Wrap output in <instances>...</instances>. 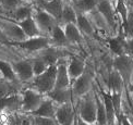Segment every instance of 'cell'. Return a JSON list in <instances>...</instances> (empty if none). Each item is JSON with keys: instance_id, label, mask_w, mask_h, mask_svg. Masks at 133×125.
Instances as JSON below:
<instances>
[{"instance_id": "cell-44", "label": "cell", "mask_w": 133, "mask_h": 125, "mask_svg": "<svg viewBox=\"0 0 133 125\" xmlns=\"http://www.w3.org/2000/svg\"><path fill=\"white\" fill-rule=\"evenodd\" d=\"M73 125H77V121H76V114H75V119H74V124Z\"/></svg>"}, {"instance_id": "cell-5", "label": "cell", "mask_w": 133, "mask_h": 125, "mask_svg": "<svg viewBox=\"0 0 133 125\" xmlns=\"http://www.w3.org/2000/svg\"><path fill=\"white\" fill-rule=\"evenodd\" d=\"M82 121L88 124H96V99L95 95L91 96L86 94L83 96L82 102L79 108V112L76 113Z\"/></svg>"}, {"instance_id": "cell-6", "label": "cell", "mask_w": 133, "mask_h": 125, "mask_svg": "<svg viewBox=\"0 0 133 125\" xmlns=\"http://www.w3.org/2000/svg\"><path fill=\"white\" fill-rule=\"evenodd\" d=\"M0 28L2 30L9 43L23 41L27 38L16 22L3 18V16H0Z\"/></svg>"}, {"instance_id": "cell-17", "label": "cell", "mask_w": 133, "mask_h": 125, "mask_svg": "<svg viewBox=\"0 0 133 125\" xmlns=\"http://www.w3.org/2000/svg\"><path fill=\"white\" fill-rule=\"evenodd\" d=\"M75 115V111L72 106V102L63 103V105H58L56 109V114H55V119L59 125L64 124L68 122L69 120L73 119Z\"/></svg>"}, {"instance_id": "cell-20", "label": "cell", "mask_w": 133, "mask_h": 125, "mask_svg": "<svg viewBox=\"0 0 133 125\" xmlns=\"http://www.w3.org/2000/svg\"><path fill=\"white\" fill-rule=\"evenodd\" d=\"M33 3H26V4H23L21 7L16 8L15 10H13L12 12H10L9 14H7L3 18H7L9 20H12L14 22H21L27 18L32 16V13H33Z\"/></svg>"}, {"instance_id": "cell-13", "label": "cell", "mask_w": 133, "mask_h": 125, "mask_svg": "<svg viewBox=\"0 0 133 125\" xmlns=\"http://www.w3.org/2000/svg\"><path fill=\"white\" fill-rule=\"evenodd\" d=\"M96 10L103 16V19L107 23V25L110 26L111 28H115L117 21H116V10L111 0H101Z\"/></svg>"}, {"instance_id": "cell-21", "label": "cell", "mask_w": 133, "mask_h": 125, "mask_svg": "<svg viewBox=\"0 0 133 125\" xmlns=\"http://www.w3.org/2000/svg\"><path fill=\"white\" fill-rule=\"evenodd\" d=\"M18 25L21 27V30L23 31V33L25 34V36L27 38H31V37H36V36H41L42 33L38 30V27L35 23L34 19L30 16L21 22H16Z\"/></svg>"}, {"instance_id": "cell-23", "label": "cell", "mask_w": 133, "mask_h": 125, "mask_svg": "<svg viewBox=\"0 0 133 125\" xmlns=\"http://www.w3.org/2000/svg\"><path fill=\"white\" fill-rule=\"evenodd\" d=\"M0 74H1L2 78L5 80L12 82V83H16V84H21L18 79V77H16L15 73H14L10 60L0 59Z\"/></svg>"}, {"instance_id": "cell-7", "label": "cell", "mask_w": 133, "mask_h": 125, "mask_svg": "<svg viewBox=\"0 0 133 125\" xmlns=\"http://www.w3.org/2000/svg\"><path fill=\"white\" fill-rule=\"evenodd\" d=\"M13 71L21 84H27L34 77L31 60H12Z\"/></svg>"}, {"instance_id": "cell-39", "label": "cell", "mask_w": 133, "mask_h": 125, "mask_svg": "<svg viewBox=\"0 0 133 125\" xmlns=\"http://www.w3.org/2000/svg\"><path fill=\"white\" fill-rule=\"evenodd\" d=\"M0 42L4 43V45H9V41L7 39V37L4 36V34H3V32H2L1 28H0Z\"/></svg>"}, {"instance_id": "cell-31", "label": "cell", "mask_w": 133, "mask_h": 125, "mask_svg": "<svg viewBox=\"0 0 133 125\" xmlns=\"http://www.w3.org/2000/svg\"><path fill=\"white\" fill-rule=\"evenodd\" d=\"M124 40H125L124 36L111 37L107 40L110 50H111L116 56H122V54H124Z\"/></svg>"}, {"instance_id": "cell-33", "label": "cell", "mask_w": 133, "mask_h": 125, "mask_svg": "<svg viewBox=\"0 0 133 125\" xmlns=\"http://www.w3.org/2000/svg\"><path fill=\"white\" fill-rule=\"evenodd\" d=\"M31 62H32V69H33L34 76L42 74L43 72H45V71L47 70V68H48V65L44 62L41 58H38L37 56L35 58L31 59Z\"/></svg>"}, {"instance_id": "cell-35", "label": "cell", "mask_w": 133, "mask_h": 125, "mask_svg": "<svg viewBox=\"0 0 133 125\" xmlns=\"http://www.w3.org/2000/svg\"><path fill=\"white\" fill-rule=\"evenodd\" d=\"M31 119H32L33 125H59L56 121V119H52V117L31 115Z\"/></svg>"}, {"instance_id": "cell-36", "label": "cell", "mask_w": 133, "mask_h": 125, "mask_svg": "<svg viewBox=\"0 0 133 125\" xmlns=\"http://www.w3.org/2000/svg\"><path fill=\"white\" fill-rule=\"evenodd\" d=\"M109 94L115 108L116 116L119 119V116L121 115V92H109Z\"/></svg>"}, {"instance_id": "cell-42", "label": "cell", "mask_w": 133, "mask_h": 125, "mask_svg": "<svg viewBox=\"0 0 133 125\" xmlns=\"http://www.w3.org/2000/svg\"><path fill=\"white\" fill-rule=\"evenodd\" d=\"M75 114H76V113H75ZM74 119H75V115H74V117H73V119L69 120L68 122H65L64 124H61V125H73V124H74Z\"/></svg>"}, {"instance_id": "cell-49", "label": "cell", "mask_w": 133, "mask_h": 125, "mask_svg": "<svg viewBox=\"0 0 133 125\" xmlns=\"http://www.w3.org/2000/svg\"><path fill=\"white\" fill-rule=\"evenodd\" d=\"M95 125H98V124H95Z\"/></svg>"}, {"instance_id": "cell-19", "label": "cell", "mask_w": 133, "mask_h": 125, "mask_svg": "<svg viewBox=\"0 0 133 125\" xmlns=\"http://www.w3.org/2000/svg\"><path fill=\"white\" fill-rule=\"evenodd\" d=\"M66 68H68V74L72 83L74 79H76L79 76L84 73L85 62L84 60L79 57H73L69 61V63H66Z\"/></svg>"}, {"instance_id": "cell-18", "label": "cell", "mask_w": 133, "mask_h": 125, "mask_svg": "<svg viewBox=\"0 0 133 125\" xmlns=\"http://www.w3.org/2000/svg\"><path fill=\"white\" fill-rule=\"evenodd\" d=\"M57 106L51 99L45 96L43 102L41 106L38 107L34 112L31 113V115H36V116H46V117H52L55 119V114H56V109Z\"/></svg>"}, {"instance_id": "cell-22", "label": "cell", "mask_w": 133, "mask_h": 125, "mask_svg": "<svg viewBox=\"0 0 133 125\" xmlns=\"http://www.w3.org/2000/svg\"><path fill=\"white\" fill-rule=\"evenodd\" d=\"M63 27V31H64V34H65V37L68 39V42L69 43H80L82 42V39H83V34L80 32V30L77 28V26L75 23H68V24H64L62 25Z\"/></svg>"}, {"instance_id": "cell-38", "label": "cell", "mask_w": 133, "mask_h": 125, "mask_svg": "<svg viewBox=\"0 0 133 125\" xmlns=\"http://www.w3.org/2000/svg\"><path fill=\"white\" fill-rule=\"evenodd\" d=\"M119 120H120L121 125H133V124L129 121V119L127 117V116H124V115H120V116H119Z\"/></svg>"}, {"instance_id": "cell-27", "label": "cell", "mask_w": 133, "mask_h": 125, "mask_svg": "<svg viewBox=\"0 0 133 125\" xmlns=\"http://www.w3.org/2000/svg\"><path fill=\"white\" fill-rule=\"evenodd\" d=\"M108 88L110 92H121L124 86V82L121 75L116 70L111 71L108 76Z\"/></svg>"}, {"instance_id": "cell-16", "label": "cell", "mask_w": 133, "mask_h": 125, "mask_svg": "<svg viewBox=\"0 0 133 125\" xmlns=\"http://www.w3.org/2000/svg\"><path fill=\"white\" fill-rule=\"evenodd\" d=\"M71 86V80L68 74L66 63L62 62V60L57 63V74H56V84L55 88H69Z\"/></svg>"}, {"instance_id": "cell-40", "label": "cell", "mask_w": 133, "mask_h": 125, "mask_svg": "<svg viewBox=\"0 0 133 125\" xmlns=\"http://www.w3.org/2000/svg\"><path fill=\"white\" fill-rule=\"evenodd\" d=\"M129 87V92H130V95H131V97H132V99H133V74H132V76H131V78H130V80H129V83H128V85H127Z\"/></svg>"}, {"instance_id": "cell-3", "label": "cell", "mask_w": 133, "mask_h": 125, "mask_svg": "<svg viewBox=\"0 0 133 125\" xmlns=\"http://www.w3.org/2000/svg\"><path fill=\"white\" fill-rule=\"evenodd\" d=\"M9 46L13 47L15 49H19V50L26 51V52L37 53L38 51H41L43 49L50 46V42H49L48 36L41 35V36H36V37L26 38V39L23 41L9 43Z\"/></svg>"}, {"instance_id": "cell-4", "label": "cell", "mask_w": 133, "mask_h": 125, "mask_svg": "<svg viewBox=\"0 0 133 125\" xmlns=\"http://www.w3.org/2000/svg\"><path fill=\"white\" fill-rule=\"evenodd\" d=\"M32 18L34 19L38 30H39L42 35H44V36H48L49 33L54 28V26L58 23L50 14L47 13L46 11H44L43 9H41L39 7H37L36 4L33 5Z\"/></svg>"}, {"instance_id": "cell-14", "label": "cell", "mask_w": 133, "mask_h": 125, "mask_svg": "<svg viewBox=\"0 0 133 125\" xmlns=\"http://www.w3.org/2000/svg\"><path fill=\"white\" fill-rule=\"evenodd\" d=\"M49 99H51L56 105H63V103L72 102V89L69 88H54L46 95Z\"/></svg>"}, {"instance_id": "cell-1", "label": "cell", "mask_w": 133, "mask_h": 125, "mask_svg": "<svg viewBox=\"0 0 133 125\" xmlns=\"http://www.w3.org/2000/svg\"><path fill=\"white\" fill-rule=\"evenodd\" d=\"M56 74H57V64L48 67L45 72L34 76L30 82V87L36 89L42 95L46 96L50 90L55 88L56 84Z\"/></svg>"}, {"instance_id": "cell-12", "label": "cell", "mask_w": 133, "mask_h": 125, "mask_svg": "<svg viewBox=\"0 0 133 125\" xmlns=\"http://www.w3.org/2000/svg\"><path fill=\"white\" fill-rule=\"evenodd\" d=\"M65 53L66 52L60 50V48L58 47L49 46L45 49H43V50L38 51L36 56L38 58H41L48 67H50V65L57 64L60 60H62L65 57Z\"/></svg>"}, {"instance_id": "cell-32", "label": "cell", "mask_w": 133, "mask_h": 125, "mask_svg": "<svg viewBox=\"0 0 133 125\" xmlns=\"http://www.w3.org/2000/svg\"><path fill=\"white\" fill-rule=\"evenodd\" d=\"M96 99V124L98 125H107V117H106V110L103 97H99L95 94Z\"/></svg>"}, {"instance_id": "cell-26", "label": "cell", "mask_w": 133, "mask_h": 125, "mask_svg": "<svg viewBox=\"0 0 133 125\" xmlns=\"http://www.w3.org/2000/svg\"><path fill=\"white\" fill-rule=\"evenodd\" d=\"M102 96H103V100H104V105H105V110H106L107 125H115L117 116H116L115 108H114V105H112L110 94L105 92V91H102Z\"/></svg>"}, {"instance_id": "cell-45", "label": "cell", "mask_w": 133, "mask_h": 125, "mask_svg": "<svg viewBox=\"0 0 133 125\" xmlns=\"http://www.w3.org/2000/svg\"><path fill=\"white\" fill-rule=\"evenodd\" d=\"M131 114H132V117H133V108H132V110H131ZM133 124V123H132Z\"/></svg>"}, {"instance_id": "cell-24", "label": "cell", "mask_w": 133, "mask_h": 125, "mask_svg": "<svg viewBox=\"0 0 133 125\" xmlns=\"http://www.w3.org/2000/svg\"><path fill=\"white\" fill-rule=\"evenodd\" d=\"M101 0H72V5L77 13H88L95 10Z\"/></svg>"}, {"instance_id": "cell-29", "label": "cell", "mask_w": 133, "mask_h": 125, "mask_svg": "<svg viewBox=\"0 0 133 125\" xmlns=\"http://www.w3.org/2000/svg\"><path fill=\"white\" fill-rule=\"evenodd\" d=\"M21 86L22 84H16V83H12V82L5 80L3 78H0V99L12 94H15V92H20Z\"/></svg>"}, {"instance_id": "cell-11", "label": "cell", "mask_w": 133, "mask_h": 125, "mask_svg": "<svg viewBox=\"0 0 133 125\" xmlns=\"http://www.w3.org/2000/svg\"><path fill=\"white\" fill-rule=\"evenodd\" d=\"M33 3L36 4L37 7H39L41 9H43L44 11H46L58 23H60L64 0H49V1H46V0H35Z\"/></svg>"}, {"instance_id": "cell-15", "label": "cell", "mask_w": 133, "mask_h": 125, "mask_svg": "<svg viewBox=\"0 0 133 125\" xmlns=\"http://www.w3.org/2000/svg\"><path fill=\"white\" fill-rule=\"evenodd\" d=\"M48 38H49L50 46H52V47L60 48V47H64V46L69 45L68 39H66L65 34H64L63 27L59 23H57L56 25L54 26V28L51 30V32L49 33Z\"/></svg>"}, {"instance_id": "cell-30", "label": "cell", "mask_w": 133, "mask_h": 125, "mask_svg": "<svg viewBox=\"0 0 133 125\" xmlns=\"http://www.w3.org/2000/svg\"><path fill=\"white\" fill-rule=\"evenodd\" d=\"M76 11L74 10L73 5L71 2L64 1L63 10L61 14V20H60V25H64L68 23H75L76 22Z\"/></svg>"}, {"instance_id": "cell-28", "label": "cell", "mask_w": 133, "mask_h": 125, "mask_svg": "<svg viewBox=\"0 0 133 125\" xmlns=\"http://www.w3.org/2000/svg\"><path fill=\"white\" fill-rule=\"evenodd\" d=\"M26 3H32L26 0H0V16H5L16 8Z\"/></svg>"}, {"instance_id": "cell-43", "label": "cell", "mask_w": 133, "mask_h": 125, "mask_svg": "<svg viewBox=\"0 0 133 125\" xmlns=\"http://www.w3.org/2000/svg\"><path fill=\"white\" fill-rule=\"evenodd\" d=\"M16 125H20V122H19V116L16 115Z\"/></svg>"}, {"instance_id": "cell-47", "label": "cell", "mask_w": 133, "mask_h": 125, "mask_svg": "<svg viewBox=\"0 0 133 125\" xmlns=\"http://www.w3.org/2000/svg\"><path fill=\"white\" fill-rule=\"evenodd\" d=\"M0 78H2V76H1V74H0Z\"/></svg>"}, {"instance_id": "cell-8", "label": "cell", "mask_w": 133, "mask_h": 125, "mask_svg": "<svg viewBox=\"0 0 133 125\" xmlns=\"http://www.w3.org/2000/svg\"><path fill=\"white\" fill-rule=\"evenodd\" d=\"M133 58L122 54V56H116L114 60V70L121 75L124 84L128 85L131 76L133 74Z\"/></svg>"}, {"instance_id": "cell-41", "label": "cell", "mask_w": 133, "mask_h": 125, "mask_svg": "<svg viewBox=\"0 0 133 125\" xmlns=\"http://www.w3.org/2000/svg\"><path fill=\"white\" fill-rule=\"evenodd\" d=\"M76 121H77V125H95V124H88L84 121H82V120L77 116V114H76Z\"/></svg>"}, {"instance_id": "cell-48", "label": "cell", "mask_w": 133, "mask_h": 125, "mask_svg": "<svg viewBox=\"0 0 133 125\" xmlns=\"http://www.w3.org/2000/svg\"><path fill=\"white\" fill-rule=\"evenodd\" d=\"M46 1H49V0H46Z\"/></svg>"}, {"instance_id": "cell-10", "label": "cell", "mask_w": 133, "mask_h": 125, "mask_svg": "<svg viewBox=\"0 0 133 125\" xmlns=\"http://www.w3.org/2000/svg\"><path fill=\"white\" fill-rule=\"evenodd\" d=\"M22 98L20 92H15L0 99V115L1 114H18L21 112Z\"/></svg>"}, {"instance_id": "cell-2", "label": "cell", "mask_w": 133, "mask_h": 125, "mask_svg": "<svg viewBox=\"0 0 133 125\" xmlns=\"http://www.w3.org/2000/svg\"><path fill=\"white\" fill-rule=\"evenodd\" d=\"M22 98V105H21V113L23 114H31L34 112L36 109L41 106L45 96L38 92L36 89L32 87L21 89L20 91Z\"/></svg>"}, {"instance_id": "cell-9", "label": "cell", "mask_w": 133, "mask_h": 125, "mask_svg": "<svg viewBox=\"0 0 133 125\" xmlns=\"http://www.w3.org/2000/svg\"><path fill=\"white\" fill-rule=\"evenodd\" d=\"M93 86V76L90 73L84 72L76 79L71 83L72 95L76 97H83L91 91Z\"/></svg>"}, {"instance_id": "cell-46", "label": "cell", "mask_w": 133, "mask_h": 125, "mask_svg": "<svg viewBox=\"0 0 133 125\" xmlns=\"http://www.w3.org/2000/svg\"><path fill=\"white\" fill-rule=\"evenodd\" d=\"M0 125H2V122H1V120H0Z\"/></svg>"}, {"instance_id": "cell-25", "label": "cell", "mask_w": 133, "mask_h": 125, "mask_svg": "<svg viewBox=\"0 0 133 125\" xmlns=\"http://www.w3.org/2000/svg\"><path fill=\"white\" fill-rule=\"evenodd\" d=\"M77 13V12H76ZM75 24L77 28L80 30L82 34L87 35V36H93L94 35V27L91 23V21L87 19L86 14L84 13H77L76 14V22Z\"/></svg>"}, {"instance_id": "cell-37", "label": "cell", "mask_w": 133, "mask_h": 125, "mask_svg": "<svg viewBox=\"0 0 133 125\" xmlns=\"http://www.w3.org/2000/svg\"><path fill=\"white\" fill-rule=\"evenodd\" d=\"M124 54L133 58V37L125 38L124 40Z\"/></svg>"}, {"instance_id": "cell-34", "label": "cell", "mask_w": 133, "mask_h": 125, "mask_svg": "<svg viewBox=\"0 0 133 125\" xmlns=\"http://www.w3.org/2000/svg\"><path fill=\"white\" fill-rule=\"evenodd\" d=\"M123 36L125 38L133 37V10H128V15H127L125 24L123 25Z\"/></svg>"}]
</instances>
